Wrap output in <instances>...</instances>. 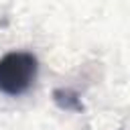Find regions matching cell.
<instances>
[{"instance_id":"7a4b0ae2","label":"cell","mask_w":130,"mask_h":130,"mask_svg":"<svg viewBox=\"0 0 130 130\" xmlns=\"http://www.w3.org/2000/svg\"><path fill=\"white\" fill-rule=\"evenodd\" d=\"M53 100H55V104H57L61 110H71V112H81V110H83L81 100H79L77 93L71 91V89H55V91H53Z\"/></svg>"},{"instance_id":"6da1fadb","label":"cell","mask_w":130,"mask_h":130,"mask_svg":"<svg viewBox=\"0 0 130 130\" xmlns=\"http://www.w3.org/2000/svg\"><path fill=\"white\" fill-rule=\"evenodd\" d=\"M37 57L26 51H12L0 59V91L6 95L26 93L37 79Z\"/></svg>"}]
</instances>
